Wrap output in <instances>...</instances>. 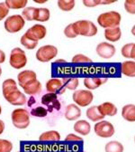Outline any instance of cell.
I'll use <instances>...</instances> for the list:
<instances>
[{
    "instance_id": "cell-43",
    "label": "cell",
    "mask_w": 135,
    "mask_h": 152,
    "mask_svg": "<svg viewBox=\"0 0 135 152\" xmlns=\"http://www.w3.org/2000/svg\"><path fill=\"white\" fill-rule=\"evenodd\" d=\"M131 58L132 60L135 61V44H133L132 48H131Z\"/></svg>"
},
{
    "instance_id": "cell-4",
    "label": "cell",
    "mask_w": 135,
    "mask_h": 152,
    "mask_svg": "<svg viewBox=\"0 0 135 152\" xmlns=\"http://www.w3.org/2000/svg\"><path fill=\"white\" fill-rule=\"evenodd\" d=\"M74 24L75 29L79 35L92 37L97 34V27L96 26L89 20H79Z\"/></svg>"
},
{
    "instance_id": "cell-33",
    "label": "cell",
    "mask_w": 135,
    "mask_h": 152,
    "mask_svg": "<svg viewBox=\"0 0 135 152\" xmlns=\"http://www.w3.org/2000/svg\"><path fill=\"white\" fill-rule=\"evenodd\" d=\"M64 34L66 37L68 38H70V39H72V38H76L77 36H79L78 33H77L76 29H75V26H74V24H69L68 25L65 29H64Z\"/></svg>"
},
{
    "instance_id": "cell-27",
    "label": "cell",
    "mask_w": 135,
    "mask_h": 152,
    "mask_svg": "<svg viewBox=\"0 0 135 152\" xmlns=\"http://www.w3.org/2000/svg\"><path fill=\"white\" fill-rule=\"evenodd\" d=\"M6 5L7 6V7L10 9H21V8H25V7L28 4L27 0H6L5 1Z\"/></svg>"
},
{
    "instance_id": "cell-11",
    "label": "cell",
    "mask_w": 135,
    "mask_h": 152,
    "mask_svg": "<svg viewBox=\"0 0 135 152\" xmlns=\"http://www.w3.org/2000/svg\"><path fill=\"white\" fill-rule=\"evenodd\" d=\"M37 80V74L35 72L32 70H25L19 72L17 75V82L22 89L25 88L26 86L30 85L33 82Z\"/></svg>"
},
{
    "instance_id": "cell-6",
    "label": "cell",
    "mask_w": 135,
    "mask_h": 152,
    "mask_svg": "<svg viewBox=\"0 0 135 152\" xmlns=\"http://www.w3.org/2000/svg\"><path fill=\"white\" fill-rule=\"evenodd\" d=\"M9 64L14 69L19 70L24 68L27 64V56L25 52L19 47L14 48L10 53Z\"/></svg>"
},
{
    "instance_id": "cell-38",
    "label": "cell",
    "mask_w": 135,
    "mask_h": 152,
    "mask_svg": "<svg viewBox=\"0 0 135 152\" xmlns=\"http://www.w3.org/2000/svg\"><path fill=\"white\" fill-rule=\"evenodd\" d=\"M8 14H9V8L7 7L5 2H1L0 3V21L6 18Z\"/></svg>"
},
{
    "instance_id": "cell-50",
    "label": "cell",
    "mask_w": 135,
    "mask_h": 152,
    "mask_svg": "<svg viewBox=\"0 0 135 152\" xmlns=\"http://www.w3.org/2000/svg\"><path fill=\"white\" fill-rule=\"evenodd\" d=\"M1 113H2V108L0 106V115H1Z\"/></svg>"
},
{
    "instance_id": "cell-44",
    "label": "cell",
    "mask_w": 135,
    "mask_h": 152,
    "mask_svg": "<svg viewBox=\"0 0 135 152\" xmlns=\"http://www.w3.org/2000/svg\"><path fill=\"white\" fill-rule=\"evenodd\" d=\"M113 3H114V1H102L101 0V5H108V4H113Z\"/></svg>"
},
{
    "instance_id": "cell-42",
    "label": "cell",
    "mask_w": 135,
    "mask_h": 152,
    "mask_svg": "<svg viewBox=\"0 0 135 152\" xmlns=\"http://www.w3.org/2000/svg\"><path fill=\"white\" fill-rule=\"evenodd\" d=\"M5 128H6V125H5V122L3 121L0 120V135L2 134L5 130Z\"/></svg>"
},
{
    "instance_id": "cell-32",
    "label": "cell",
    "mask_w": 135,
    "mask_h": 152,
    "mask_svg": "<svg viewBox=\"0 0 135 152\" xmlns=\"http://www.w3.org/2000/svg\"><path fill=\"white\" fill-rule=\"evenodd\" d=\"M72 63L73 64H88V63H92V59L89 58L88 56L82 54V53H78L75 54L72 57Z\"/></svg>"
},
{
    "instance_id": "cell-35",
    "label": "cell",
    "mask_w": 135,
    "mask_h": 152,
    "mask_svg": "<svg viewBox=\"0 0 135 152\" xmlns=\"http://www.w3.org/2000/svg\"><path fill=\"white\" fill-rule=\"evenodd\" d=\"M13 149V143L7 140L0 139V152H11Z\"/></svg>"
},
{
    "instance_id": "cell-18",
    "label": "cell",
    "mask_w": 135,
    "mask_h": 152,
    "mask_svg": "<svg viewBox=\"0 0 135 152\" xmlns=\"http://www.w3.org/2000/svg\"><path fill=\"white\" fill-rule=\"evenodd\" d=\"M74 130L79 133V134L82 135V136H87L88 135L90 131H91V125L88 121H85V120H80L78 121L75 124H74Z\"/></svg>"
},
{
    "instance_id": "cell-28",
    "label": "cell",
    "mask_w": 135,
    "mask_h": 152,
    "mask_svg": "<svg viewBox=\"0 0 135 152\" xmlns=\"http://www.w3.org/2000/svg\"><path fill=\"white\" fill-rule=\"evenodd\" d=\"M105 149V152H123L124 148L121 142L113 140V141H109L106 143Z\"/></svg>"
},
{
    "instance_id": "cell-10",
    "label": "cell",
    "mask_w": 135,
    "mask_h": 152,
    "mask_svg": "<svg viewBox=\"0 0 135 152\" xmlns=\"http://www.w3.org/2000/svg\"><path fill=\"white\" fill-rule=\"evenodd\" d=\"M29 38H31L33 41L39 42L40 40L43 39L47 34V28L41 24H36L30 27L25 33Z\"/></svg>"
},
{
    "instance_id": "cell-23",
    "label": "cell",
    "mask_w": 135,
    "mask_h": 152,
    "mask_svg": "<svg viewBox=\"0 0 135 152\" xmlns=\"http://www.w3.org/2000/svg\"><path fill=\"white\" fill-rule=\"evenodd\" d=\"M40 141H60L61 140V134L56 130H49L43 132L39 137Z\"/></svg>"
},
{
    "instance_id": "cell-49",
    "label": "cell",
    "mask_w": 135,
    "mask_h": 152,
    "mask_svg": "<svg viewBox=\"0 0 135 152\" xmlns=\"http://www.w3.org/2000/svg\"><path fill=\"white\" fill-rule=\"evenodd\" d=\"M2 74V69H1V66H0V76Z\"/></svg>"
},
{
    "instance_id": "cell-46",
    "label": "cell",
    "mask_w": 135,
    "mask_h": 152,
    "mask_svg": "<svg viewBox=\"0 0 135 152\" xmlns=\"http://www.w3.org/2000/svg\"><path fill=\"white\" fill-rule=\"evenodd\" d=\"M34 102H34V99H33V98H30L29 102H28V105H29V106H31V105H32Z\"/></svg>"
},
{
    "instance_id": "cell-12",
    "label": "cell",
    "mask_w": 135,
    "mask_h": 152,
    "mask_svg": "<svg viewBox=\"0 0 135 152\" xmlns=\"http://www.w3.org/2000/svg\"><path fill=\"white\" fill-rule=\"evenodd\" d=\"M95 52L98 54L99 57L103 59H110L115 54L116 49H115L114 45L113 44L103 42L97 45L95 48Z\"/></svg>"
},
{
    "instance_id": "cell-25",
    "label": "cell",
    "mask_w": 135,
    "mask_h": 152,
    "mask_svg": "<svg viewBox=\"0 0 135 152\" xmlns=\"http://www.w3.org/2000/svg\"><path fill=\"white\" fill-rule=\"evenodd\" d=\"M38 13V8L34 7H25L22 11V16L25 21H36V16Z\"/></svg>"
},
{
    "instance_id": "cell-17",
    "label": "cell",
    "mask_w": 135,
    "mask_h": 152,
    "mask_svg": "<svg viewBox=\"0 0 135 152\" xmlns=\"http://www.w3.org/2000/svg\"><path fill=\"white\" fill-rule=\"evenodd\" d=\"M121 36H122V31L120 26L108 28L105 30V38L111 43L119 41L121 39Z\"/></svg>"
},
{
    "instance_id": "cell-21",
    "label": "cell",
    "mask_w": 135,
    "mask_h": 152,
    "mask_svg": "<svg viewBox=\"0 0 135 152\" xmlns=\"http://www.w3.org/2000/svg\"><path fill=\"white\" fill-rule=\"evenodd\" d=\"M122 117L129 122H135V105H124L122 109Z\"/></svg>"
},
{
    "instance_id": "cell-41",
    "label": "cell",
    "mask_w": 135,
    "mask_h": 152,
    "mask_svg": "<svg viewBox=\"0 0 135 152\" xmlns=\"http://www.w3.org/2000/svg\"><path fill=\"white\" fill-rule=\"evenodd\" d=\"M5 61H6V53L4 51L0 49V64H3Z\"/></svg>"
},
{
    "instance_id": "cell-48",
    "label": "cell",
    "mask_w": 135,
    "mask_h": 152,
    "mask_svg": "<svg viewBox=\"0 0 135 152\" xmlns=\"http://www.w3.org/2000/svg\"><path fill=\"white\" fill-rule=\"evenodd\" d=\"M131 34L135 36V25L132 26V28H131Z\"/></svg>"
},
{
    "instance_id": "cell-30",
    "label": "cell",
    "mask_w": 135,
    "mask_h": 152,
    "mask_svg": "<svg viewBox=\"0 0 135 152\" xmlns=\"http://www.w3.org/2000/svg\"><path fill=\"white\" fill-rule=\"evenodd\" d=\"M20 43L23 46H25L26 49L28 50H33L36 48V46L38 45V42L37 41H33L31 38H29L25 34H24L20 39Z\"/></svg>"
},
{
    "instance_id": "cell-24",
    "label": "cell",
    "mask_w": 135,
    "mask_h": 152,
    "mask_svg": "<svg viewBox=\"0 0 135 152\" xmlns=\"http://www.w3.org/2000/svg\"><path fill=\"white\" fill-rule=\"evenodd\" d=\"M23 90H24L25 94L31 95V96H32V95L39 94L42 91V83L38 80H36L35 82H33L30 85L26 86Z\"/></svg>"
},
{
    "instance_id": "cell-26",
    "label": "cell",
    "mask_w": 135,
    "mask_h": 152,
    "mask_svg": "<svg viewBox=\"0 0 135 152\" xmlns=\"http://www.w3.org/2000/svg\"><path fill=\"white\" fill-rule=\"evenodd\" d=\"M61 81L66 90L68 89L70 91L77 90V88L79 87V81L77 77H64L61 79Z\"/></svg>"
},
{
    "instance_id": "cell-15",
    "label": "cell",
    "mask_w": 135,
    "mask_h": 152,
    "mask_svg": "<svg viewBox=\"0 0 135 152\" xmlns=\"http://www.w3.org/2000/svg\"><path fill=\"white\" fill-rule=\"evenodd\" d=\"M64 116L65 119L68 121H76L81 116V110L77 104L74 103L69 104L66 107Z\"/></svg>"
},
{
    "instance_id": "cell-22",
    "label": "cell",
    "mask_w": 135,
    "mask_h": 152,
    "mask_svg": "<svg viewBox=\"0 0 135 152\" xmlns=\"http://www.w3.org/2000/svg\"><path fill=\"white\" fill-rule=\"evenodd\" d=\"M121 72L127 77H135V61H125L122 63Z\"/></svg>"
},
{
    "instance_id": "cell-3",
    "label": "cell",
    "mask_w": 135,
    "mask_h": 152,
    "mask_svg": "<svg viewBox=\"0 0 135 152\" xmlns=\"http://www.w3.org/2000/svg\"><path fill=\"white\" fill-rule=\"evenodd\" d=\"M11 120L15 128L25 129L30 125V114L25 109H15L12 111Z\"/></svg>"
},
{
    "instance_id": "cell-51",
    "label": "cell",
    "mask_w": 135,
    "mask_h": 152,
    "mask_svg": "<svg viewBox=\"0 0 135 152\" xmlns=\"http://www.w3.org/2000/svg\"><path fill=\"white\" fill-rule=\"evenodd\" d=\"M134 142H135V136H134Z\"/></svg>"
},
{
    "instance_id": "cell-1",
    "label": "cell",
    "mask_w": 135,
    "mask_h": 152,
    "mask_svg": "<svg viewBox=\"0 0 135 152\" xmlns=\"http://www.w3.org/2000/svg\"><path fill=\"white\" fill-rule=\"evenodd\" d=\"M3 96L11 105L22 106L27 102L25 94L17 87V83L14 79H6L2 83Z\"/></svg>"
},
{
    "instance_id": "cell-40",
    "label": "cell",
    "mask_w": 135,
    "mask_h": 152,
    "mask_svg": "<svg viewBox=\"0 0 135 152\" xmlns=\"http://www.w3.org/2000/svg\"><path fill=\"white\" fill-rule=\"evenodd\" d=\"M82 3L87 7H95L101 5V0H83Z\"/></svg>"
},
{
    "instance_id": "cell-7",
    "label": "cell",
    "mask_w": 135,
    "mask_h": 152,
    "mask_svg": "<svg viewBox=\"0 0 135 152\" xmlns=\"http://www.w3.org/2000/svg\"><path fill=\"white\" fill-rule=\"evenodd\" d=\"M58 54V48L51 45H43L36 52V59L41 63H48L51 61Z\"/></svg>"
},
{
    "instance_id": "cell-47",
    "label": "cell",
    "mask_w": 135,
    "mask_h": 152,
    "mask_svg": "<svg viewBox=\"0 0 135 152\" xmlns=\"http://www.w3.org/2000/svg\"><path fill=\"white\" fill-rule=\"evenodd\" d=\"M34 2L37 3V4H44L47 2V0H44V1H39V0H34Z\"/></svg>"
},
{
    "instance_id": "cell-8",
    "label": "cell",
    "mask_w": 135,
    "mask_h": 152,
    "mask_svg": "<svg viewBox=\"0 0 135 152\" xmlns=\"http://www.w3.org/2000/svg\"><path fill=\"white\" fill-rule=\"evenodd\" d=\"M72 99L78 106L87 107L93 102L94 95L89 90H78L72 94Z\"/></svg>"
},
{
    "instance_id": "cell-5",
    "label": "cell",
    "mask_w": 135,
    "mask_h": 152,
    "mask_svg": "<svg viewBox=\"0 0 135 152\" xmlns=\"http://www.w3.org/2000/svg\"><path fill=\"white\" fill-rule=\"evenodd\" d=\"M25 26V20L22 15H13L8 16L4 23V26L6 32L14 34L21 31Z\"/></svg>"
},
{
    "instance_id": "cell-2",
    "label": "cell",
    "mask_w": 135,
    "mask_h": 152,
    "mask_svg": "<svg viewBox=\"0 0 135 152\" xmlns=\"http://www.w3.org/2000/svg\"><path fill=\"white\" fill-rule=\"evenodd\" d=\"M121 20H122V16L120 13L116 11L105 12V13L99 15V16L97 17L98 25L105 29L119 26Z\"/></svg>"
},
{
    "instance_id": "cell-37",
    "label": "cell",
    "mask_w": 135,
    "mask_h": 152,
    "mask_svg": "<svg viewBox=\"0 0 135 152\" xmlns=\"http://www.w3.org/2000/svg\"><path fill=\"white\" fill-rule=\"evenodd\" d=\"M132 45H133V43H129V44L124 45L122 47L121 53L124 58H131V52Z\"/></svg>"
},
{
    "instance_id": "cell-14",
    "label": "cell",
    "mask_w": 135,
    "mask_h": 152,
    "mask_svg": "<svg viewBox=\"0 0 135 152\" xmlns=\"http://www.w3.org/2000/svg\"><path fill=\"white\" fill-rule=\"evenodd\" d=\"M46 91L51 93L61 95L65 92L66 88L64 87L61 79L51 78L46 83Z\"/></svg>"
},
{
    "instance_id": "cell-36",
    "label": "cell",
    "mask_w": 135,
    "mask_h": 152,
    "mask_svg": "<svg viewBox=\"0 0 135 152\" xmlns=\"http://www.w3.org/2000/svg\"><path fill=\"white\" fill-rule=\"evenodd\" d=\"M124 9L131 15H135V0H126L124 2Z\"/></svg>"
},
{
    "instance_id": "cell-29",
    "label": "cell",
    "mask_w": 135,
    "mask_h": 152,
    "mask_svg": "<svg viewBox=\"0 0 135 152\" xmlns=\"http://www.w3.org/2000/svg\"><path fill=\"white\" fill-rule=\"evenodd\" d=\"M57 5H58V7L61 10L69 12V11L73 10V8L75 7L76 2L74 0H58Z\"/></svg>"
},
{
    "instance_id": "cell-39",
    "label": "cell",
    "mask_w": 135,
    "mask_h": 152,
    "mask_svg": "<svg viewBox=\"0 0 135 152\" xmlns=\"http://www.w3.org/2000/svg\"><path fill=\"white\" fill-rule=\"evenodd\" d=\"M65 141H67V142H83V139L80 138L79 136H77L75 134L70 133V134L66 136Z\"/></svg>"
},
{
    "instance_id": "cell-45",
    "label": "cell",
    "mask_w": 135,
    "mask_h": 152,
    "mask_svg": "<svg viewBox=\"0 0 135 152\" xmlns=\"http://www.w3.org/2000/svg\"><path fill=\"white\" fill-rule=\"evenodd\" d=\"M55 64H61V63H63V64H65L66 63V60H64V59H58V60H56L55 62H54Z\"/></svg>"
},
{
    "instance_id": "cell-9",
    "label": "cell",
    "mask_w": 135,
    "mask_h": 152,
    "mask_svg": "<svg viewBox=\"0 0 135 152\" xmlns=\"http://www.w3.org/2000/svg\"><path fill=\"white\" fill-rule=\"evenodd\" d=\"M94 130L98 137L104 139L111 138L115 132L113 125L107 121H100L97 123H95L94 126Z\"/></svg>"
},
{
    "instance_id": "cell-34",
    "label": "cell",
    "mask_w": 135,
    "mask_h": 152,
    "mask_svg": "<svg viewBox=\"0 0 135 152\" xmlns=\"http://www.w3.org/2000/svg\"><path fill=\"white\" fill-rule=\"evenodd\" d=\"M32 116L33 117H40V118H43L46 117L48 114V110L43 108V107H36L34 109L32 110L31 111Z\"/></svg>"
},
{
    "instance_id": "cell-19",
    "label": "cell",
    "mask_w": 135,
    "mask_h": 152,
    "mask_svg": "<svg viewBox=\"0 0 135 152\" xmlns=\"http://www.w3.org/2000/svg\"><path fill=\"white\" fill-rule=\"evenodd\" d=\"M98 109L105 117V116L113 117L117 114L116 106H115L113 103L109 102H104V103L98 105Z\"/></svg>"
},
{
    "instance_id": "cell-16",
    "label": "cell",
    "mask_w": 135,
    "mask_h": 152,
    "mask_svg": "<svg viewBox=\"0 0 135 152\" xmlns=\"http://www.w3.org/2000/svg\"><path fill=\"white\" fill-rule=\"evenodd\" d=\"M106 82H107L106 78L103 79L99 77H86L84 79V85L87 90L93 91V90H96Z\"/></svg>"
},
{
    "instance_id": "cell-20",
    "label": "cell",
    "mask_w": 135,
    "mask_h": 152,
    "mask_svg": "<svg viewBox=\"0 0 135 152\" xmlns=\"http://www.w3.org/2000/svg\"><path fill=\"white\" fill-rule=\"evenodd\" d=\"M86 116L87 119H89L91 121L96 122V121H103L105 116L100 112L98 106H91L89 107L87 111H86Z\"/></svg>"
},
{
    "instance_id": "cell-31",
    "label": "cell",
    "mask_w": 135,
    "mask_h": 152,
    "mask_svg": "<svg viewBox=\"0 0 135 152\" xmlns=\"http://www.w3.org/2000/svg\"><path fill=\"white\" fill-rule=\"evenodd\" d=\"M51 17V12L48 8L41 7L38 8V13L36 16V21L38 22H47Z\"/></svg>"
},
{
    "instance_id": "cell-13",
    "label": "cell",
    "mask_w": 135,
    "mask_h": 152,
    "mask_svg": "<svg viewBox=\"0 0 135 152\" xmlns=\"http://www.w3.org/2000/svg\"><path fill=\"white\" fill-rule=\"evenodd\" d=\"M41 102L43 105L48 107V111H50V112H51L53 110H59L61 107V102H59V100H58L57 94H55V93L48 92V93L44 94L42 97Z\"/></svg>"
}]
</instances>
